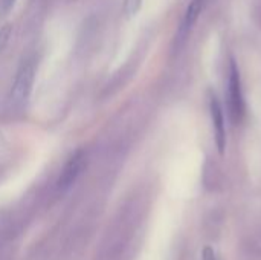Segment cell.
<instances>
[{"label":"cell","mask_w":261,"mask_h":260,"mask_svg":"<svg viewBox=\"0 0 261 260\" xmlns=\"http://www.w3.org/2000/svg\"><path fill=\"white\" fill-rule=\"evenodd\" d=\"M211 118H213V126H214V136H216V144L219 152L223 155L225 147H226V129H225V120H223V112L220 107V103L217 101L216 97L211 98Z\"/></svg>","instance_id":"cell-4"},{"label":"cell","mask_w":261,"mask_h":260,"mask_svg":"<svg viewBox=\"0 0 261 260\" xmlns=\"http://www.w3.org/2000/svg\"><path fill=\"white\" fill-rule=\"evenodd\" d=\"M35 74H37L35 60L32 57H26L20 63L15 72L11 92H9V103L14 109H21L28 103L32 87H34Z\"/></svg>","instance_id":"cell-1"},{"label":"cell","mask_w":261,"mask_h":260,"mask_svg":"<svg viewBox=\"0 0 261 260\" xmlns=\"http://www.w3.org/2000/svg\"><path fill=\"white\" fill-rule=\"evenodd\" d=\"M203 5H205V0H191L190 6L187 8L185 17H184V29H185V31L191 29V26L196 23L199 14L202 12Z\"/></svg>","instance_id":"cell-6"},{"label":"cell","mask_w":261,"mask_h":260,"mask_svg":"<svg viewBox=\"0 0 261 260\" xmlns=\"http://www.w3.org/2000/svg\"><path fill=\"white\" fill-rule=\"evenodd\" d=\"M240 260H261V231L248 234L240 247Z\"/></svg>","instance_id":"cell-5"},{"label":"cell","mask_w":261,"mask_h":260,"mask_svg":"<svg viewBox=\"0 0 261 260\" xmlns=\"http://www.w3.org/2000/svg\"><path fill=\"white\" fill-rule=\"evenodd\" d=\"M11 34H12V25L11 23H6L0 28V54L6 48V44L11 38Z\"/></svg>","instance_id":"cell-7"},{"label":"cell","mask_w":261,"mask_h":260,"mask_svg":"<svg viewBox=\"0 0 261 260\" xmlns=\"http://www.w3.org/2000/svg\"><path fill=\"white\" fill-rule=\"evenodd\" d=\"M142 0H124V14L127 17H133L136 15V12L141 8Z\"/></svg>","instance_id":"cell-8"},{"label":"cell","mask_w":261,"mask_h":260,"mask_svg":"<svg viewBox=\"0 0 261 260\" xmlns=\"http://www.w3.org/2000/svg\"><path fill=\"white\" fill-rule=\"evenodd\" d=\"M229 113L232 123L237 126L243 121L245 116V97L242 90V80L240 70L234 61L229 64Z\"/></svg>","instance_id":"cell-3"},{"label":"cell","mask_w":261,"mask_h":260,"mask_svg":"<svg viewBox=\"0 0 261 260\" xmlns=\"http://www.w3.org/2000/svg\"><path fill=\"white\" fill-rule=\"evenodd\" d=\"M17 0H0V14H8L14 5H15Z\"/></svg>","instance_id":"cell-9"},{"label":"cell","mask_w":261,"mask_h":260,"mask_svg":"<svg viewBox=\"0 0 261 260\" xmlns=\"http://www.w3.org/2000/svg\"><path fill=\"white\" fill-rule=\"evenodd\" d=\"M202 260H217L216 257V253L211 247H205L202 250Z\"/></svg>","instance_id":"cell-10"},{"label":"cell","mask_w":261,"mask_h":260,"mask_svg":"<svg viewBox=\"0 0 261 260\" xmlns=\"http://www.w3.org/2000/svg\"><path fill=\"white\" fill-rule=\"evenodd\" d=\"M87 167V153L86 150H76L64 164L58 181H57V192L58 193H66L69 192L75 182L78 181V178L81 176V173L86 170Z\"/></svg>","instance_id":"cell-2"}]
</instances>
